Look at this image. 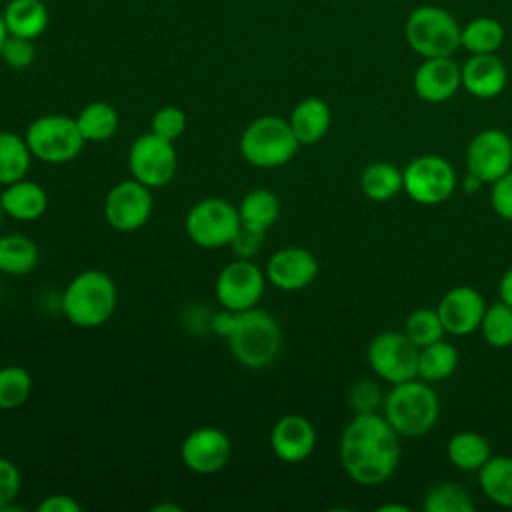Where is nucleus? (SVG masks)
<instances>
[{"instance_id": "nucleus-1", "label": "nucleus", "mask_w": 512, "mask_h": 512, "mask_svg": "<svg viewBox=\"0 0 512 512\" xmlns=\"http://www.w3.org/2000/svg\"><path fill=\"white\" fill-rule=\"evenodd\" d=\"M340 464L360 486H380L398 468L400 436L384 414H354L340 436Z\"/></svg>"}, {"instance_id": "nucleus-2", "label": "nucleus", "mask_w": 512, "mask_h": 512, "mask_svg": "<svg viewBox=\"0 0 512 512\" xmlns=\"http://www.w3.org/2000/svg\"><path fill=\"white\" fill-rule=\"evenodd\" d=\"M118 304L112 276L98 268L78 272L62 294V312L78 328H98L110 320Z\"/></svg>"}, {"instance_id": "nucleus-3", "label": "nucleus", "mask_w": 512, "mask_h": 512, "mask_svg": "<svg viewBox=\"0 0 512 512\" xmlns=\"http://www.w3.org/2000/svg\"><path fill=\"white\" fill-rule=\"evenodd\" d=\"M382 406L384 418L400 438H420L428 434L440 416L436 392L420 378L392 384Z\"/></svg>"}, {"instance_id": "nucleus-4", "label": "nucleus", "mask_w": 512, "mask_h": 512, "mask_svg": "<svg viewBox=\"0 0 512 512\" xmlns=\"http://www.w3.org/2000/svg\"><path fill=\"white\" fill-rule=\"evenodd\" d=\"M230 354L246 368H266L282 350V328L278 320L262 310L236 312L232 330L226 336Z\"/></svg>"}, {"instance_id": "nucleus-5", "label": "nucleus", "mask_w": 512, "mask_h": 512, "mask_svg": "<svg viewBox=\"0 0 512 512\" xmlns=\"http://www.w3.org/2000/svg\"><path fill=\"white\" fill-rule=\"evenodd\" d=\"M238 148L248 164L256 168H278L296 156L300 142L290 128L288 118L266 114L252 120L242 130Z\"/></svg>"}, {"instance_id": "nucleus-6", "label": "nucleus", "mask_w": 512, "mask_h": 512, "mask_svg": "<svg viewBox=\"0 0 512 512\" xmlns=\"http://www.w3.org/2000/svg\"><path fill=\"white\" fill-rule=\"evenodd\" d=\"M460 24L440 6L414 8L404 24V36L412 52L422 58L452 56L460 48Z\"/></svg>"}, {"instance_id": "nucleus-7", "label": "nucleus", "mask_w": 512, "mask_h": 512, "mask_svg": "<svg viewBox=\"0 0 512 512\" xmlns=\"http://www.w3.org/2000/svg\"><path fill=\"white\" fill-rule=\"evenodd\" d=\"M24 138L32 156L46 164L72 162L86 144L76 118L66 114H44L34 118L28 124Z\"/></svg>"}, {"instance_id": "nucleus-8", "label": "nucleus", "mask_w": 512, "mask_h": 512, "mask_svg": "<svg viewBox=\"0 0 512 512\" xmlns=\"http://www.w3.org/2000/svg\"><path fill=\"white\" fill-rule=\"evenodd\" d=\"M238 228V206L224 198H202L190 206L184 218V230L188 238L206 250L230 246Z\"/></svg>"}, {"instance_id": "nucleus-9", "label": "nucleus", "mask_w": 512, "mask_h": 512, "mask_svg": "<svg viewBox=\"0 0 512 512\" xmlns=\"http://www.w3.org/2000/svg\"><path fill=\"white\" fill-rule=\"evenodd\" d=\"M406 196L422 206L446 202L458 184L454 166L438 154H422L412 158L402 170Z\"/></svg>"}, {"instance_id": "nucleus-10", "label": "nucleus", "mask_w": 512, "mask_h": 512, "mask_svg": "<svg viewBox=\"0 0 512 512\" xmlns=\"http://www.w3.org/2000/svg\"><path fill=\"white\" fill-rule=\"evenodd\" d=\"M418 352L420 348L404 330H384L370 340L366 360L380 380L400 384L418 378Z\"/></svg>"}, {"instance_id": "nucleus-11", "label": "nucleus", "mask_w": 512, "mask_h": 512, "mask_svg": "<svg viewBox=\"0 0 512 512\" xmlns=\"http://www.w3.org/2000/svg\"><path fill=\"white\" fill-rule=\"evenodd\" d=\"M178 168L174 142L156 136L154 132L140 134L128 148L130 176L148 188L166 186Z\"/></svg>"}, {"instance_id": "nucleus-12", "label": "nucleus", "mask_w": 512, "mask_h": 512, "mask_svg": "<svg viewBox=\"0 0 512 512\" xmlns=\"http://www.w3.org/2000/svg\"><path fill=\"white\" fill-rule=\"evenodd\" d=\"M266 274L252 258L230 260L216 276L214 294L222 308L244 312L254 308L264 296Z\"/></svg>"}, {"instance_id": "nucleus-13", "label": "nucleus", "mask_w": 512, "mask_h": 512, "mask_svg": "<svg viewBox=\"0 0 512 512\" xmlns=\"http://www.w3.org/2000/svg\"><path fill=\"white\" fill-rule=\"evenodd\" d=\"M152 188L128 178L114 184L104 198V218L118 232H136L152 216Z\"/></svg>"}, {"instance_id": "nucleus-14", "label": "nucleus", "mask_w": 512, "mask_h": 512, "mask_svg": "<svg viewBox=\"0 0 512 512\" xmlns=\"http://www.w3.org/2000/svg\"><path fill=\"white\" fill-rule=\"evenodd\" d=\"M466 168L482 184H494L512 170V138L500 128L480 130L468 142Z\"/></svg>"}, {"instance_id": "nucleus-15", "label": "nucleus", "mask_w": 512, "mask_h": 512, "mask_svg": "<svg viewBox=\"0 0 512 512\" xmlns=\"http://www.w3.org/2000/svg\"><path fill=\"white\" fill-rule=\"evenodd\" d=\"M230 456V436L214 426L194 428L180 444L182 464L196 474L220 472L230 462Z\"/></svg>"}, {"instance_id": "nucleus-16", "label": "nucleus", "mask_w": 512, "mask_h": 512, "mask_svg": "<svg viewBox=\"0 0 512 512\" xmlns=\"http://www.w3.org/2000/svg\"><path fill=\"white\" fill-rule=\"evenodd\" d=\"M318 270V260L308 248L284 246L268 258L264 274L278 290L298 292L316 280Z\"/></svg>"}, {"instance_id": "nucleus-17", "label": "nucleus", "mask_w": 512, "mask_h": 512, "mask_svg": "<svg viewBox=\"0 0 512 512\" xmlns=\"http://www.w3.org/2000/svg\"><path fill=\"white\" fill-rule=\"evenodd\" d=\"M486 310L484 296L474 286H454L438 302L436 312L446 334L468 336L480 328Z\"/></svg>"}, {"instance_id": "nucleus-18", "label": "nucleus", "mask_w": 512, "mask_h": 512, "mask_svg": "<svg viewBox=\"0 0 512 512\" xmlns=\"http://www.w3.org/2000/svg\"><path fill=\"white\" fill-rule=\"evenodd\" d=\"M412 88L420 100L428 104H442L462 88L460 66L452 56L422 58L414 72Z\"/></svg>"}, {"instance_id": "nucleus-19", "label": "nucleus", "mask_w": 512, "mask_h": 512, "mask_svg": "<svg viewBox=\"0 0 512 512\" xmlns=\"http://www.w3.org/2000/svg\"><path fill=\"white\" fill-rule=\"evenodd\" d=\"M316 446L312 422L300 414L282 416L270 430V448L282 462L296 464L306 460Z\"/></svg>"}, {"instance_id": "nucleus-20", "label": "nucleus", "mask_w": 512, "mask_h": 512, "mask_svg": "<svg viewBox=\"0 0 512 512\" xmlns=\"http://www.w3.org/2000/svg\"><path fill=\"white\" fill-rule=\"evenodd\" d=\"M462 88L480 100H492L500 96L508 82V70L504 62L492 54H472L460 66Z\"/></svg>"}, {"instance_id": "nucleus-21", "label": "nucleus", "mask_w": 512, "mask_h": 512, "mask_svg": "<svg viewBox=\"0 0 512 512\" xmlns=\"http://www.w3.org/2000/svg\"><path fill=\"white\" fill-rule=\"evenodd\" d=\"M0 202L4 214L12 220L34 222L44 216L48 208V194L40 184L22 178L4 186L0 192Z\"/></svg>"}, {"instance_id": "nucleus-22", "label": "nucleus", "mask_w": 512, "mask_h": 512, "mask_svg": "<svg viewBox=\"0 0 512 512\" xmlns=\"http://www.w3.org/2000/svg\"><path fill=\"white\" fill-rule=\"evenodd\" d=\"M288 122L300 146H312L326 136L332 124V112L322 98L308 96L292 108Z\"/></svg>"}, {"instance_id": "nucleus-23", "label": "nucleus", "mask_w": 512, "mask_h": 512, "mask_svg": "<svg viewBox=\"0 0 512 512\" xmlns=\"http://www.w3.org/2000/svg\"><path fill=\"white\" fill-rule=\"evenodd\" d=\"M2 18L10 36L36 40L48 28V8L42 0H10Z\"/></svg>"}, {"instance_id": "nucleus-24", "label": "nucleus", "mask_w": 512, "mask_h": 512, "mask_svg": "<svg viewBox=\"0 0 512 512\" xmlns=\"http://www.w3.org/2000/svg\"><path fill=\"white\" fill-rule=\"evenodd\" d=\"M238 216L240 226L266 234L280 218V198L268 188H254L242 196Z\"/></svg>"}, {"instance_id": "nucleus-25", "label": "nucleus", "mask_w": 512, "mask_h": 512, "mask_svg": "<svg viewBox=\"0 0 512 512\" xmlns=\"http://www.w3.org/2000/svg\"><path fill=\"white\" fill-rule=\"evenodd\" d=\"M360 190L372 202H388L404 190L402 170L392 162H370L360 172Z\"/></svg>"}, {"instance_id": "nucleus-26", "label": "nucleus", "mask_w": 512, "mask_h": 512, "mask_svg": "<svg viewBox=\"0 0 512 512\" xmlns=\"http://www.w3.org/2000/svg\"><path fill=\"white\" fill-rule=\"evenodd\" d=\"M40 260L36 242L26 234H4L0 236V272L8 276L30 274Z\"/></svg>"}, {"instance_id": "nucleus-27", "label": "nucleus", "mask_w": 512, "mask_h": 512, "mask_svg": "<svg viewBox=\"0 0 512 512\" xmlns=\"http://www.w3.org/2000/svg\"><path fill=\"white\" fill-rule=\"evenodd\" d=\"M446 456L454 468L464 472H478L492 456L488 440L474 430L456 432L446 444Z\"/></svg>"}, {"instance_id": "nucleus-28", "label": "nucleus", "mask_w": 512, "mask_h": 512, "mask_svg": "<svg viewBox=\"0 0 512 512\" xmlns=\"http://www.w3.org/2000/svg\"><path fill=\"white\" fill-rule=\"evenodd\" d=\"M478 484L490 502L512 510V456H490L478 470Z\"/></svg>"}, {"instance_id": "nucleus-29", "label": "nucleus", "mask_w": 512, "mask_h": 512, "mask_svg": "<svg viewBox=\"0 0 512 512\" xmlns=\"http://www.w3.org/2000/svg\"><path fill=\"white\" fill-rule=\"evenodd\" d=\"M458 362V348L444 338L436 340L418 352V378L428 384L442 382L456 372Z\"/></svg>"}, {"instance_id": "nucleus-30", "label": "nucleus", "mask_w": 512, "mask_h": 512, "mask_svg": "<svg viewBox=\"0 0 512 512\" xmlns=\"http://www.w3.org/2000/svg\"><path fill=\"white\" fill-rule=\"evenodd\" d=\"M76 124L86 142H106L116 134L120 126V116L112 104L104 100H94L78 112Z\"/></svg>"}, {"instance_id": "nucleus-31", "label": "nucleus", "mask_w": 512, "mask_h": 512, "mask_svg": "<svg viewBox=\"0 0 512 512\" xmlns=\"http://www.w3.org/2000/svg\"><path fill=\"white\" fill-rule=\"evenodd\" d=\"M32 158L34 156L26 144V138L8 130H0V184L2 186L26 178Z\"/></svg>"}, {"instance_id": "nucleus-32", "label": "nucleus", "mask_w": 512, "mask_h": 512, "mask_svg": "<svg viewBox=\"0 0 512 512\" xmlns=\"http://www.w3.org/2000/svg\"><path fill=\"white\" fill-rule=\"evenodd\" d=\"M504 26L492 16H478L460 28V48L470 54H492L504 42Z\"/></svg>"}, {"instance_id": "nucleus-33", "label": "nucleus", "mask_w": 512, "mask_h": 512, "mask_svg": "<svg viewBox=\"0 0 512 512\" xmlns=\"http://www.w3.org/2000/svg\"><path fill=\"white\" fill-rule=\"evenodd\" d=\"M478 330L492 348L512 346V306L502 300L486 306Z\"/></svg>"}, {"instance_id": "nucleus-34", "label": "nucleus", "mask_w": 512, "mask_h": 512, "mask_svg": "<svg viewBox=\"0 0 512 512\" xmlns=\"http://www.w3.org/2000/svg\"><path fill=\"white\" fill-rule=\"evenodd\" d=\"M32 376L24 366H0V410H14L28 402Z\"/></svg>"}, {"instance_id": "nucleus-35", "label": "nucleus", "mask_w": 512, "mask_h": 512, "mask_svg": "<svg viewBox=\"0 0 512 512\" xmlns=\"http://www.w3.org/2000/svg\"><path fill=\"white\" fill-rule=\"evenodd\" d=\"M422 508L426 512H472L476 504L460 484L440 482L424 494Z\"/></svg>"}, {"instance_id": "nucleus-36", "label": "nucleus", "mask_w": 512, "mask_h": 512, "mask_svg": "<svg viewBox=\"0 0 512 512\" xmlns=\"http://www.w3.org/2000/svg\"><path fill=\"white\" fill-rule=\"evenodd\" d=\"M404 334L418 346L424 348L436 340H442L446 330L436 308H416L404 322Z\"/></svg>"}, {"instance_id": "nucleus-37", "label": "nucleus", "mask_w": 512, "mask_h": 512, "mask_svg": "<svg viewBox=\"0 0 512 512\" xmlns=\"http://www.w3.org/2000/svg\"><path fill=\"white\" fill-rule=\"evenodd\" d=\"M184 130H186V114L182 108L172 104L158 108L150 120V132L170 142L178 140L184 134Z\"/></svg>"}, {"instance_id": "nucleus-38", "label": "nucleus", "mask_w": 512, "mask_h": 512, "mask_svg": "<svg viewBox=\"0 0 512 512\" xmlns=\"http://www.w3.org/2000/svg\"><path fill=\"white\" fill-rule=\"evenodd\" d=\"M0 56H2L4 64L10 66L12 70H24V68L32 66V62L36 60L34 40L8 34V38L4 40V44L0 48Z\"/></svg>"}, {"instance_id": "nucleus-39", "label": "nucleus", "mask_w": 512, "mask_h": 512, "mask_svg": "<svg viewBox=\"0 0 512 512\" xmlns=\"http://www.w3.org/2000/svg\"><path fill=\"white\" fill-rule=\"evenodd\" d=\"M348 404L354 410V414L364 412H376V408L382 404V392L372 380H360L350 388Z\"/></svg>"}, {"instance_id": "nucleus-40", "label": "nucleus", "mask_w": 512, "mask_h": 512, "mask_svg": "<svg viewBox=\"0 0 512 512\" xmlns=\"http://www.w3.org/2000/svg\"><path fill=\"white\" fill-rule=\"evenodd\" d=\"M22 486L20 470L16 464L4 456H0V510H12V502L16 500Z\"/></svg>"}, {"instance_id": "nucleus-41", "label": "nucleus", "mask_w": 512, "mask_h": 512, "mask_svg": "<svg viewBox=\"0 0 512 512\" xmlns=\"http://www.w3.org/2000/svg\"><path fill=\"white\" fill-rule=\"evenodd\" d=\"M490 206L502 220L512 222V170L490 184Z\"/></svg>"}, {"instance_id": "nucleus-42", "label": "nucleus", "mask_w": 512, "mask_h": 512, "mask_svg": "<svg viewBox=\"0 0 512 512\" xmlns=\"http://www.w3.org/2000/svg\"><path fill=\"white\" fill-rule=\"evenodd\" d=\"M264 236H266L264 232H258V230L240 226L238 232H236V236H234L232 242H230V246H232L236 258H252V256L260 250V246H262V242H264Z\"/></svg>"}, {"instance_id": "nucleus-43", "label": "nucleus", "mask_w": 512, "mask_h": 512, "mask_svg": "<svg viewBox=\"0 0 512 512\" xmlns=\"http://www.w3.org/2000/svg\"><path fill=\"white\" fill-rule=\"evenodd\" d=\"M38 512H80V504L68 494H50L38 504Z\"/></svg>"}, {"instance_id": "nucleus-44", "label": "nucleus", "mask_w": 512, "mask_h": 512, "mask_svg": "<svg viewBox=\"0 0 512 512\" xmlns=\"http://www.w3.org/2000/svg\"><path fill=\"white\" fill-rule=\"evenodd\" d=\"M498 294H500V300H502V302H506L508 306H512V268H508V270L500 276Z\"/></svg>"}, {"instance_id": "nucleus-45", "label": "nucleus", "mask_w": 512, "mask_h": 512, "mask_svg": "<svg viewBox=\"0 0 512 512\" xmlns=\"http://www.w3.org/2000/svg\"><path fill=\"white\" fill-rule=\"evenodd\" d=\"M380 512H390V510H396V512H408V506H402V504H384L378 508Z\"/></svg>"}, {"instance_id": "nucleus-46", "label": "nucleus", "mask_w": 512, "mask_h": 512, "mask_svg": "<svg viewBox=\"0 0 512 512\" xmlns=\"http://www.w3.org/2000/svg\"><path fill=\"white\" fill-rule=\"evenodd\" d=\"M6 38H8V30H6V24H4V18H2V12H0V48H2Z\"/></svg>"}, {"instance_id": "nucleus-47", "label": "nucleus", "mask_w": 512, "mask_h": 512, "mask_svg": "<svg viewBox=\"0 0 512 512\" xmlns=\"http://www.w3.org/2000/svg\"><path fill=\"white\" fill-rule=\"evenodd\" d=\"M152 510H156V512H164V510H174V512H180V508H178V506H172V504H162V506H154Z\"/></svg>"}, {"instance_id": "nucleus-48", "label": "nucleus", "mask_w": 512, "mask_h": 512, "mask_svg": "<svg viewBox=\"0 0 512 512\" xmlns=\"http://www.w3.org/2000/svg\"><path fill=\"white\" fill-rule=\"evenodd\" d=\"M2 216H4V210H2V202H0V222H2Z\"/></svg>"}]
</instances>
